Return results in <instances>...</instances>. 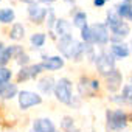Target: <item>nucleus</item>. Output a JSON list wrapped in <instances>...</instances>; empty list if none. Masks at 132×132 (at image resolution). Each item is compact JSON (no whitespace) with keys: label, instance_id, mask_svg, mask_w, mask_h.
Returning a JSON list of instances; mask_svg holds the SVG:
<instances>
[{"label":"nucleus","instance_id":"obj_2","mask_svg":"<svg viewBox=\"0 0 132 132\" xmlns=\"http://www.w3.org/2000/svg\"><path fill=\"white\" fill-rule=\"evenodd\" d=\"M53 95L54 98L65 106H70L72 100H73V81L67 76H62L59 79H56L54 89H53Z\"/></svg>","mask_w":132,"mask_h":132},{"label":"nucleus","instance_id":"obj_34","mask_svg":"<svg viewBox=\"0 0 132 132\" xmlns=\"http://www.w3.org/2000/svg\"><path fill=\"white\" fill-rule=\"evenodd\" d=\"M81 100H82V98H79L78 95H75V96H73V100H72V104H70V107H73V109H78V107L81 106Z\"/></svg>","mask_w":132,"mask_h":132},{"label":"nucleus","instance_id":"obj_47","mask_svg":"<svg viewBox=\"0 0 132 132\" xmlns=\"http://www.w3.org/2000/svg\"><path fill=\"white\" fill-rule=\"evenodd\" d=\"M0 2H2V0H0Z\"/></svg>","mask_w":132,"mask_h":132},{"label":"nucleus","instance_id":"obj_35","mask_svg":"<svg viewBox=\"0 0 132 132\" xmlns=\"http://www.w3.org/2000/svg\"><path fill=\"white\" fill-rule=\"evenodd\" d=\"M106 3H107V0H93V6L96 8H103Z\"/></svg>","mask_w":132,"mask_h":132},{"label":"nucleus","instance_id":"obj_6","mask_svg":"<svg viewBox=\"0 0 132 132\" xmlns=\"http://www.w3.org/2000/svg\"><path fill=\"white\" fill-rule=\"evenodd\" d=\"M90 31H92V44H93V47L106 48V47L109 45L110 33H109L107 27L104 25V22L92 23V25H90Z\"/></svg>","mask_w":132,"mask_h":132},{"label":"nucleus","instance_id":"obj_4","mask_svg":"<svg viewBox=\"0 0 132 132\" xmlns=\"http://www.w3.org/2000/svg\"><path fill=\"white\" fill-rule=\"evenodd\" d=\"M17 104H19V109L20 110H30L36 106H40L44 103V98L39 92H34V90H28V89H23V90H19L17 93Z\"/></svg>","mask_w":132,"mask_h":132},{"label":"nucleus","instance_id":"obj_37","mask_svg":"<svg viewBox=\"0 0 132 132\" xmlns=\"http://www.w3.org/2000/svg\"><path fill=\"white\" fill-rule=\"evenodd\" d=\"M126 22H127V23H129V22H132V8H130V11H129L127 17H126Z\"/></svg>","mask_w":132,"mask_h":132},{"label":"nucleus","instance_id":"obj_39","mask_svg":"<svg viewBox=\"0 0 132 132\" xmlns=\"http://www.w3.org/2000/svg\"><path fill=\"white\" fill-rule=\"evenodd\" d=\"M127 45H129V50H130V53H132V39H130V42H129Z\"/></svg>","mask_w":132,"mask_h":132},{"label":"nucleus","instance_id":"obj_16","mask_svg":"<svg viewBox=\"0 0 132 132\" xmlns=\"http://www.w3.org/2000/svg\"><path fill=\"white\" fill-rule=\"evenodd\" d=\"M27 34V28L22 22H14L10 28V33H8V37L13 40V42H20Z\"/></svg>","mask_w":132,"mask_h":132},{"label":"nucleus","instance_id":"obj_27","mask_svg":"<svg viewBox=\"0 0 132 132\" xmlns=\"http://www.w3.org/2000/svg\"><path fill=\"white\" fill-rule=\"evenodd\" d=\"M28 73H30V79H36V78H40V75L44 73L42 64H40V62H36V64H30V65H28Z\"/></svg>","mask_w":132,"mask_h":132},{"label":"nucleus","instance_id":"obj_12","mask_svg":"<svg viewBox=\"0 0 132 132\" xmlns=\"http://www.w3.org/2000/svg\"><path fill=\"white\" fill-rule=\"evenodd\" d=\"M54 84H56V79L51 75L40 76L37 79V90H39L40 95H51L53 89H54Z\"/></svg>","mask_w":132,"mask_h":132},{"label":"nucleus","instance_id":"obj_22","mask_svg":"<svg viewBox=\"0 0 132 132\" xmlns=\"http://www.w3.org/2000/svg\"><path fill=\"white\" fill-rule=\"evenodd\" d=\"M130 8H132V3H130V2H127V0H121V2H118V3L113 6V11L117 13V16H118L120 19L126 20V17H127Z\"/></svg>","mask_w":132,"mask_h":132},{"label":"nucleus","instance_id":"obj_30","mask_svg":"<svg viewBox=\"0 0 132 132\" xmlns=\"http://www.w3.org/2000/svg\"><path fill=\"white\" fill-rule=\"evenodd\" d=\"M84 50H86V45L79 40L78 45H76V48H75V53H73V59H72V61H75V62H81V61L84 59Z\"/></svg>","mask_w":132,"mask_h":132},{"label":"nucleus","instance_id":"obj_40","mask_svg":"<svg viewBox=\"0 0 132 132\" xmlns=\"http://www.w3.org/2000/svg\"><path fill=\"white\" fill-rule=\"evenodd\" d=\"M64 2H69V3H75V0H64Z\"/></svg>","mask_w":132,"mask_h":132},{"label":"nucleus","instance_id":"obj_17","mask_svg":"<svg viewBox=\"0 0 132 132\" xmlns=\"http://www.w3.org/2000/svg\"><path fill=\"white\" fill-rule=\"evenodd\" d=\"M16 50H17V44L5 45L2 50H0V67H8V62L11 59H14Z\"/></svg>","mask_w":132,"mask_h":132},{"label":"nucleus","instance_id":"obj_36","mask_svg":"<svg viewBox=\"0 0 132 132\" xmlns=\"http://www.w3.org/2000/svg\"><path fill=\"white\" fill-rule=\"evenodd\" d=\"M36 2L45 6V5H51V3H54V2H56V0H36Z\"/></svg>","mask_w":132,"mask_h":132},{"label":"nucleus","instance_id":"obj_11","mask_svg":"<svg viewBox=\"0 0 132 132\" xmlns=\"http://www.w3.org/2000/svg\"><path fill=\"white\" fill-rule=\"evenodd\" d=\"M56 130H57L56 124L48 117L36 118L33 121V124H31V132H56Z\"/></svg>","mask_w":132,"mask_h":132},{"label":"nucleus","instance_id":"obj_44","mask_svg":"<svg viewBox=\"0 0 132 132\" xmlns=\"http://www.w3.org/2000/svg\"><path fill=\"white\" fill-rule=\"evenodd\" d=\"M127 2H130V3H132V0H127Z\"/></svg>","mask_w":132,"mask_h":132},{"label":"nucleus","instance_id":"obj_26","mask_svg":"<svg viewBox=\"0 0 132 132\" xmlns=\"http://www.w3.org/2000/svg\"><path fill=\"white\" fill-rule=\"evenodd\" d=\"M13 76H14V72L10 67H0V86L11 82Z\"/></svg>","mask_w":132,"mask_h":132},{"label":"nucleus","instance_id":"obj_43","mask_svg":"<svg viewBox=\"0 0 132 132\" xmlns=\"http://www.w3.org/2000/svg\"><path fill=\"white\" fill-rule=\"evenodd\" d=\"M129 84H132V75H130V82H129Z\"/></svg>","mask_w":132,"mask_h":132},{"label":"nucleus","instance_id":"obj_28","mask_svg":"<svg viewBox=\"0 0 132 132\" xmlns=\"http://www.w3.org/2000/svg\"><path fill=\"white\" fill-rule=\"evenodd\" d=\"M124 100V104L132 107V84H124L121 87V93H120Z\"/></svg>","mask_w":132,"mask_h":132},{"label":"nucleus","instance_id":"obj_20","mask_svg":"<svg viewBox=\"0 0 132 132\" xmlns=\"http://www.w3.org/2000/svg\"><path fill=\"white\" fill-rule=\"evenodd\" d=\"M16 22V11L11 6L0 8V23L2 25H13Z\"/></svg>","mask_w":132,"mask_h":132},{"label":"nucleus","instance_id":"obj_45","mask_svg":"<svg viewBox=\"0 0 132 132\" xmlns=\"http://www.w3.org/2000/svg\"><path fill=\"white\" fill-rule=\"evenodd\" d=\"M56 132H61V130H56Z\"/></svg>","mask_w":132,"mask_h":132},{"label":"nucleus","instance_id":"obj_8","mask_svg":"<svg viewBox=\"0 0 132 132\" xmlns=\"http://www.w3.org/2000/svg\"><path fill=\"white\" fill-rule=\"evenodd\" d=\"M104 82L109 93H118L123 87V73L118 69H113L107 76H104Z\"/></svg>","mask_w":132,"mask_h":132},{"label":"nucleus","instance_id":"obj_15","mask_svg":"<svg viewBox=\"0 0 132 132\" xmlns=\"http://www.w3.org/2000/svg\"><path fill=\"white\" fill-rule=\"evenodd\" d=\"M72 23L70 20L64 19V17H57L56 20V25L53 28V33L56 34V37H62V36H67V34H72Z\"/></svg>","mask_w":132,"mask_h":132},{"label":"nucleus","instance_id":"obj_48","mask_svg":"<svg viewBox=\"0 0 132 132\" xmlns=\"http://www.w3.org/2000/svg\"><path fill=\"white\" fill-rule=\"evenodd\" d=\"M107 2H109V0H107Z\"/></svg>","mask_w":132,"mask_h":132},{"label":"nucleus","instance_id":"obj_18","mask_svg":"<svg viewBox=\"0 0 132 132\" xmlns=\"http://www.w3.org/2000/svg\"><path fill=\"white\" fill-rule=\"evenodd\" d=\"M17 93H19V87H17V84L8 82V84L0 86V100L10 101V100L16 98V96H17Z\"/></svg>","mask_w":132,"mask_h":132},{"label":"nucleus","instance_id":"obj_3","mask_svg":"<svg viewBox=\"0 0 132 132\" xmlns=\"http://www.w3.org/2000/svg\"><path fill=\"white\" fill-rule=\"evenodd\" d=\"M95 67L100 76H107L113 69H117V61L113 59V56L107 51V48H100V51H96V57H95Z\"/></svg>","mask_w":132,"mask_h":132},{"label":"nucleus","instance_id":"obj_10","mask_svg":"<svg viewBox=\"0 0 132 132\" xmlns=\"http://www.w3.org/2000/svg\"><path fill=\"white\" fill-rule=\"evenodd\" d=\"M107 51L113 56L115 61H121V59H127L132 53L129 50V45L126 42H120V44H109Z\"/></svg>","mask_w":132,"mask_h":132},{"label":"nucleus","instance_id":"obj_1","mask_svg":"<svg viewBox=\"0 0 132 132\" xmlns=\"http://www.w3.org/2000/svg\"><path fill=\"white\" fill-rule=\"evenodd\" d=\"M129 124V115L124 109H106V129L109 132H123Z\"/></svg>","mask_w":132,"mask_h":132},{"label":"nucleus","instance_id":"obj_9","mask_svg":"<svg viewBox=\"0 0 132 132\" xmlns=\"http://www.w3.org/2000/svg\"><path fill=\"white\" fill-rule=\"evenodd\" d=\"M40 64H42L44 72H57L65 67V59L59 54H53V56H47L45 59H42Z\"/></svg>","mask_w":132,"mask_h":132},{"label":"nucleus","instance_id":"obj_41","mask_svg":"<svg viewBox=\"0 0 132 132\" xmlns=\"http://www.w3.org/2000/svg\"><path fill=\"white\" fill-rule=\"evenodd\" d=\"M73 132H82V130H81V129H79V127H76V129H75V130H73Z\"/></svg>","mask_w":132,"mask_h":132},{"label":"nucleus","instance_id":"obj_25","mask_svg":"<svg viewBox=\"0 0 132 132\" xmlns=\"http://www.w3.org/2000/svg\"><path fill=\"white\" fill-rule=\"evenodd\" d=\"M56 20H57L56 11H54V8L50 6L48 11H47V17H45V25H47L48 31H53V28H54V25H56Z\"/></svg>","mask_w":132,"mask_h":132},{"label":"nucleus","instance_id":"obj_31","mask_svg":"<svg viewBox=\"0 0 132 132\" xmlns=\"http://www.w3.org/2000/svg\"><path fill=\"white\" fill-rule=\"evenodd\" d=\"M16 78H17V82H19V84H20V82H27V81H30L28 65H27V67H20V69H19V72H17Z\"/></svg>","mask_w":132,"mask_h":132},{"label":"nucleus","instance_id":"obj_5","mask_svg":"<svg viewBox=\"0 0 132 132\" xmlns=\"http://www.w3.org/2000/svg\"><path fill=\"white\" fill-rule=\"evenodd\" d=\"M78 42H79V40H78L73 34H67V36L57 37V40H56V48H57V51H59V56H62L65 61H67V59L72 61Z\"/></svg>","mask_w":132,"mask_h":132},{"label":"nucleus","instance_id":"obj_29","mask_svg":"<svg viewBox=\"0 0 132 132\" xmlns=\"http://www.w3.org/2000/svg\"><path fill=\"white\" fill-rule=\"evenodd\" d=\"M79 33H81V42L82 44H90V45H93L92 44V31H90V25L87 23L86 27H82L81 30H79Z\"/></svg>","mask_w":132,"mask_h":132},{"label":"nucleus","instance_id":"obj_33","mask_svg":"<svg viewBox=\"0 0 132 132\" xmlns=\"http://www.w3.org/2000/svg\"><path fill=\"white\" fill-rule=\"evenodd\" d=\"M100 89H101V82H100V79H96V78L90 79V90H92L95 95L100 92Z\"/></svg>","mask_w":132,"mask_h":132},{"label":"nucleus","instance_id":"obj_42","mask_svg":"<svg viewBox=\"0 0 132 132\" xmlns=\"http://www.w3.org/2000/svg\"><path fill=\"white\" fill-rule=\"evenodd\" d=\"M127 115H129V121H132V112H130V113H127Z\"/></svg>","mask_w":132,"mask_h":132},{"label":"nucleus","instance_id":"obj_46","mask_svg":"<svg viewBox=\"0 0 132 132\" xmlns=\"http://www.w3.org/2000/svg\"><path fill=\"white\" fill-rule=\"evenodd\" d=\"M92 132H95V130H92Z\"/></svg>","mask_w":132,"mask_h":132},{"label":"nucleus","instance_id":"obj_7","mask_svg":"<svg viewBox=\"0 0 132 132\" xmlns=\"http://www.w3.org/2000/svg\"><path fill=\"white\" fill-rule=\"evenodd\" d=\"M47 11H48V8L44 6V5H40V3H37V2H34L31 5H27V16L36 25H40V23L45 22Z\"/></svg>","mask_w":132,"mask_h":132},{"label":"nucleus","instance_id":"obj_13","mask_svg":"<svg viewBox=\"0 0 132 132\" xmlns=\"http://www.w3.org/2000/svg\"><path fill=\"white\" fill-rule=\"evenodd\" d=\"M90 79L89 76L82 75L79 79H78V84H76V89H78V96L79 98H93L95 93L90 90Z\"/></svg>","mask_w":132,"mask_h":132},{"label":"nucleus","instance_id":"obj_38","mask_svg":"<svg viewBox=\"0 0 132 132\" xmlns=\"http://www.w3.org/2000/svg\"><path fill=\"white\" fill-rule=\"evenodd\" d=\"M19 2H22V3H27V5H31V3H34L36 0H19Z\"/></svg>","mask_w":132,"mask_h":132},{"label":"nucleus","instance_id":"obj_14","mask_svg":"<svg viewBox=\"0 0 132 132\" xmlns=\"http://www.w3.org/2000/svg\"><path fill=\"white\" fill-rule=\"evenodd\" d=\"M109 33H110V36H115V37L124 40L130 34V23H127L126 20H120L115 27H112L109 30Z\"/></svg>","mask_w":132,"mask_h":132},{"label":"nucleus","instance_id":"obj_19","mask_svg":"<svg viewBox=\"0 0 132 132\" xmlns=\"http://www.w3.org/2000/svg\"><path fill=\"white\" fill-rule=\"evenodd\" d=\"M72 27H75V28H78V30H81L82 27H86L87 23H89V16H87V13L86 11H81V10H76L73 14H72Z\"/></svg>","mask_w":132,"mask_h":132},{"label":"nucleus","instance_id":"obj_23","mask_svg":"<svg viewBox=\"0 0 132 132\" xmlns=\"http://www.w3.org/2000/svg\"><path fill=\"white\" fill-rule=\"evenodd\" d=\"M76 129V120L72 115H64L61 120V130L62 132H73Z\"/></svg>","mask_w":132,"mask_h":132},{"label":"nucleus","instance_id":"obj_24","mask_svg":"<svg viewBox=\"0 0 132 132\" xmlns=\"http://www.w3.org/2000/svg\"><path fill=\"white\" fill-rule=\"evenodd\" d=\"M14 61H16V64L19 65V67H27V65L31 64V57H30V54L25 50H22L20 53H17L14 56Z\"/></svg>","mask_w":132,"mask_h":132},{"label":"nucleus","instance_id":"obj_32","mask_svg":"<svg viewBox=\"0 0 132 132\" xmlns=\"http://www.w3.org/2000/svg\"><path fill=\"white\" fill-rule=\"evenodd\" d=\"M109 101L112 103V104H115V106H124V100H123V96L120 95V93H110V96H109Z\"/></svg>","mask_w":132,"mask_h":132},{"label":"nucleus","instance_id":"obj_21","mask_svg":"<svg viewBox=\"0 0 132 132\" xmlns=\"http://www.w3.org/2000/svg\"><path fill=\"white\" fill-rule=\"evenodd\" d=\"M30 44L33 47V50H42L47 44V34L42 33V31H37V33H33L30 36Z\"/></svg>","mask_w":132,"mask_h":132}]
</instances>
